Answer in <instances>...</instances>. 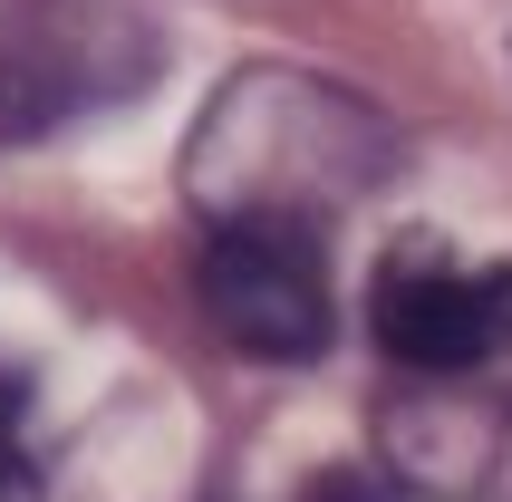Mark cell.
<instances>
[{"label":"cell","instance_id":"cell-1","mask_svg":"<svg viewBox=\"0 0 512 502\" xmlns=\"http://www.w3.org/2000/svg\"><path fill=\"white\" fill-rule=\"evenodd\" d=\"M387 155L397 145H387V116L368 97L300 78V68H261V78H232L213 97L194 155H184V184H194L203 223H223V213L329 223L339 203H358L377 184Z\"/></svg>","mask_w":512,"mask_h":502},{"label":"cell","instance_id":"cell-2","mask_svg":"<svg viewBox=\"0 0 512 502\" xmlns=\"http://www.w3.org/2000/svg\"><path fill=\"white\" fill-rule=\"evenodd\" d=\"M194 300L223 329V348L271 358V367L319 358L329 329H339L329 251H319V223H300V213H223V223H203Z\"/></svg>","mask_w":512,"mask_h":502},{"label":"cell","instance_id":"cell-3","mask_svg":"<svg viewBox=\"0 0 512 502\" xmlns=\"http://www.w3.org/2000/svg\"><path fill=\"white\" fill-rule=\"evenodd\" d=\"M368 338L416 377H474L512 358V261L455 242H397L368 271Z\"/></svg>","mask_w":512,"mask_h":502},{"label":"cell","instance_id":"cell-4","mask_svg":"<svg viewBox=\"0 0 512 502\" xmlns=\"http://www.w3.org/2000/svg\"><path fill=\"white\" fill-rule=\"evenodd\" d=\"M0 502H39V464L20 454V435L0 425Z\"/></svg>","mask_w":512,"mask_h":502},{"label":"cell","instance_id":"cell-5","mask_svg":"<svg viewBox=\"0 0 512 502\" xmlns=\"http://www.w3.org/2000/svg\"><path fill=\"white\" fill-rule=\"evenodd\" d=\"M310 502H397V493H387L377 474H319V483H310Z\"/></svg>","mask_w":512,"mask_h":502}]
</instances>
